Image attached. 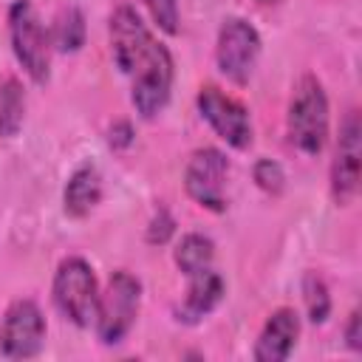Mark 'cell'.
Segmentation results:
<instances>
[{
	"label": "cell",
	"mask_w": 362,
	"mask_h": 362,
	"mask_svg": "<svg viewBox=\"0 0 362 362\" xmlns=\"http://www.w3.org/2000/svg\"><path fill=\"white\" fill-rule=\"evenodd\" d=\"M110 54L116 68L130 82V102L141 119H156L173 90V54L153 37L147 23L133 6H119L110 14Z\"/></svg>",
	"instance_id": "cell-1"
},
{
	"label": "cell",
	"mask_w": 362,
	"mask_h": 362,
	"mask_svg": "<svg viewBox=\"0 0 362 362\" xmlns=\"http://www.w3.org/2000/svg\"><path fill=\"white\" fill-rule=\"evenodd\" d=\"M288 141L303 156H320L328 141V96L317 76L305 74L291 93L288 102Z\"/></svg>",
	"instance_id": "cell-2"
},
{
	"label": "cell",
	"mask_w": 362,
	"mask_h": 362,
	"mask_svg": "<svg viewBox=\"0 0 362 362\" xmlns=\"http://www.w3.org/2000/svg\"><path fill=\"white\" fill-rule=\"evenodd\" d=\"M54 305L76 328H90L99 305V283L85 257H65L54 272Z\"/></svg>",
	"instance_id": "cell-3"
},
{
	"label": "cell",
	"mask_w": 362,
	"mask_h": 362,
	"mask_svg": "<svg viewBox=\"0 0 362 362\" xmlns=\"http://www.w3.org/2000/svg\"><path fill=\"white\" fill-rule=\"evenodd\" d=\"M139 303H141V283L130 272H113L107 277V286L99 291V305H96V337L102 345H119L136 317H139Z\"/></svg>",
	"instance_id": "cell-4"
},
{
	"label": "cell",
	"mask_w": 362,
	"mask_h": 362,
	"mask_svg": "<svg viewBox=\"0 0 362 362\" xmlns=\"http://www.w3.org/2000/svg\"><path fill=\"white\" fill-rule=\"evenodd\" d=\"M8 37L11 51L23 71L37 82L45 85L51 76V34L45 31L37 8L31 0H14L8 8Z\"/></svg>",
	"instance_id": "cell-5"
},
{
	"label": "cell",
	"mask_w": 362,
	"mask_h": 362,
	"mask_svg": "<svg viewBox=\"0 0 362 362\" xmlns=\"http://www.w3.org/2000/svg\"><path fill=\"white\" fill-rule=\"evenodd\" d=\"M257 57H260L257 28L246 23L243 17L223 20L218 31V45H215V59H218L221 74L235 85H246L257 65Z\"/></svg>",
	"instance_id": "cell-6"
},
{
	"label": "cell",
	"mask_w": 362,
	"mask_h": 362,
	"mask_svg": "<svg viewBox=\"0 0 362 362\" xmlns=\"http://www.w3.org/2000/svg\"><path fill=\"white\" fill-rule=\"evenodd\" d=\"M226 175H229V158L218 147H201L189 156L184 167V189L187 195L209 209L223 212L226 209Z\"/></svg>",
	"instance_id": "cell-7"
},
{
	"label": "cell",
	"mask_w": 362,
	"mask_h": 362,
	"mask_svg": "<svg viewBox=\"0 0 362 362\" xmlns=\"http://www.w3.org/2000/svg\"><path fill=\"white\" fill-rule=\"evenodd\" d=\"M195 105L221 141H226L235 150H246L252 144V119L243 102H238L215 85H204L198 90Z\"/></svg>",
	"instance_id": "cell-8"
},
{
	"label": "cell",
	"mask_w": 362,
	"mask_h": 362,
	"mask_svg": "<svg viewBox=\"0 0 362 362\" xmlns=\"http://www.w3.org/2000/svg\"><path fill=\"white\" fill-rule=\"evenodd\" d=\"M45 317L34 300H14L0 320V354L6 359H31L42 351Z\"/></svg>",
	"instance_id": "cell-9"
},
{
	"label": "cell",
	"mask_w": 362,
	"mask_h": 362,
	"mask_svg": "<svg viewBox=\"0 0 362 362\" xmlns=\"http://www.w3.org/2000/svg\"><path fill=\"white\" fill-rule=\"evenodd\" d=\"M359 170H362V127L356 110H348L339 124L337 153L331 161V195L337 206H348L356 198Z\"/></svg>",
	"instance_id": "cell-10"
},
{
	"label": "cell",
	"mask_w": 362,
	"mask_h": 362,
	"mask_svg": "<svg viewBox=\"0 0 362 362\" xmlns=\"http://www.w3.org/2000/svg\"><path fill=\"white\" fill-rule=\"evenodd\" d=\"M297 337H300V317H297V311L294 308H277V311L269 314L266 325L260 328L252 356L257 362H283L294 351Z\"/></svg>",
	"instance_id": "cell-11"
},
{
	"label": "cell",
	"mask_w": 362,
	"mask_h": 362,
	"mask_svg": "<svg viewBox=\"0 0 362 362\" xmlns=\"http://www.w3.org/2000/svg\"><path fill=\"white\" fill-rule=\"evenodd\" d=\"M187 280H189V288H187L184 303L175 308V317L181 322H187V325H195V322H201L206 314H212L218 308V303L223 300L226 286H223V277L215 269H206V272L192 274Z\"/></svg>",
	"instance_id": "cell-12"
},
{
	"label": "cell",
	"mask_w": 362,
	"mask_h": 362,
	"mask_svg": "<svg viewBox=\"0 0 362 362\" xmlns=\"http://www.w3.org/2000/svg\"><path fill=\"white\" fill-rule=\"evenodd\" d=\"M102 201V175L93 164H82L71 173L62 189V209L68 218H88Z\"/></svg>",
	"instance_id": "cell-13"
},
{
	"label": "cell",
	"mask_w": 362,
	"mask_h": 362,
	"mask_svg": "<svg viewBox=\"0 0 362 362\" xmlns=\"http://www.w3.org/2000/svg\"><path fill=\"white\" fill-rule=\"evenodd\" d=\"M175 266L181 269L184 277H192V274H201L206 269H212V260H215V243L201 235V232H189L178 240L175 246Z\"/></svg>",
	"instance_id": "cell-14"
},
{
	"label": "cell",
	"mask_w": 362,
	"mask_h": 362,
	"mask_svg": "<svg viewBox=\"0 0 362 362\" xmlns=\"http://www.w3.org/2000/svg\"><path fill=\"white\" fill-rule=\"evenodd\" d=\"M25 116V93L17 79H6L0 85V136L14 139L17 130L23 127Z\"/></svg>",
	"instance_id": "cell-15"
},
{
	"label": "cell",
	"mask_w": 362,
	"mask_h": 362,
	"mask_svg": "<svg viewBox=\"0 0 362 362\" xmlns=\"http://www.w3.org/2000/svg\"><path fill=\"white\" fill-rule=\"evenodd\" d=\"M51 45H57L65 54H74L85 45V17L76 6H68L57 14L54 31H51Z\"/></svg>",
	"instance_id": "cell-16"
},
{
	"label": "cell",
	"mask_w": 362,
	"mask_h": 362,
	"mask_svg": "<svg viewBox=\"0 0 362 362\" xmlns=\"http://www.w3.org/2000/svg\"><path fill=\"white\" fill-rule=\"evenodd\" d=\"M303 303H305L308 320L314 325L328 320V314H331V294H328L325 280L317 272H305L303 274Z\"/></svg>",
	"instance_id": "cell-17"
},
{
	"label": "cell",
	"mask_w": 362,
	"mask_h": 362,
	"mask_svg": "<svg viewBox=\"0 0 362 362\" xmlns=\"http://www.w3.org/2000/svg\"><path fill=\"white\" fill-rule=\"evenodd\" d=\"M153 17V23L164 34H178L181 28V14H178V0H141Z\"/></svg>",
	"instance_id": "cell-18"
},
{
	"label": "cell",
	"mask_w": 362,
	"mask_h": 362,
	"mask_svg": "<svg viewBox=\"0 0 362 362\" xmlns=\"http://www.w3.org/2000/svg\"><path fill=\"white\" fill-rule=\"evenodd\" d=\"M252 175H255V181H257V187H260L263 192H269V195H280L283 187H286V173H283V167H280L277 161H272V158H260V161L255 164Z\"/></svg>",
	"instance_id": "cell-19"
},
{
	"label": "cell",
	"mask_w": 362,
	"mask_h": 362,
	"mask_svg": "<svg viewBox=\"0 0 362 362\" xmlns=\"http://www.w3.org/2000/svg\"><path fill=\"white\" fill-rule=\"evenodd\" d=\"M175 232V221H173V215L167 212V209H158L156 215H153V221H150V226H147V240L150 243H167L170 240V235Z\"/></svg>",
	"instance_id": "cell-20"
},
{
	"label": "cell",
	"mask_w": 362,
	"mask_h": 362,
	"mask_svg": "<svg viewBox=\"0 0 362 362\" xmlns=\"http://www.w3.org/2000/svg\"><path fill=\"white\" fill-rule=\"evenodd\" d=\"M345 342L351 351H362V317H359V308L351 311L348 317V325H345Z\"/></svg>",
	"instance_id": "cell-21"
},
{
	"label": "cell",
	"mask_w": 362,
	"mask_h": 362,
	"mask_svg": "<svg viewBox=\"0 0 362 362\" xmlns=\"http://www.w3.org/2000/svg\"><path fill=\"white\" fill-rule=\"evenodd\" d=\"M107 141H110V147H113V150H124V147L133 141V127H130L127 122H116V124L110 127Z\"/></svg>",
	"instance_id": "cell-22"
},
{
	"label": "cell",
	"mask_w": 362,
	"mask_h": 362,
	"mask_svg": "<svg viewBox=\"0 0 362 362\" xmlns=\"http://www.w3.org/2000/svg\"><path fill=\"white\" fill-rule=\"evenodd\" d=\"M257 3H277V0H257Z\"/></svg>",
	"instance_id": "cell-23"
}]
</instances>
